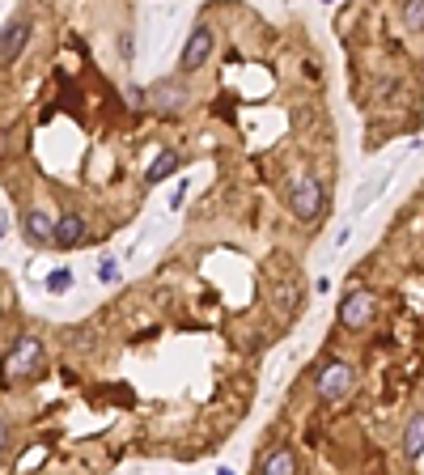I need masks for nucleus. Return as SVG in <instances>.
<instances>
[{
  "instance_id": "1",
  "label": "nucleus",
  "mask_w": 424,
  "mask_h": 475,
  "mask_svg": "<svg viewBox=\"0 0 424 475\" xmlns=\"http://www.w3.org/2000/svg\"><path fill=\"white\" fill-rule=\"evenodd\" d=\"M289 213L297 221H314L318 213H323V183L318 179H297L289 187Z\"/></svg>"
},
{
  "instance_id": "2",
  "label": "nucleus",
  "mask_w": 424,
  "mask_h": 475,
  "mask_svg": "<svg viewBox=\"0 0 424 475\" xmlns=\"http://www.w3.org/2000/svg\"><path fill=\"white\" fill-rule=\"evenodd\" d=\"M374 310H378L374 293H369V289H352V293L340 301V323H344L348 331H356V327H365L369 319H374Z\"/></svg>"
},
{
  "instance_id": "3",
  "label": "nucleus",
  "mask_w": 424,
  "mask_h": 475,
  "mask_svg": "<svg viewBox=\"0 0 424 475\" xmlns=\"http://www.w3.org/2000/svg\"><path fill=\"white\" fill-rule=\"evenodd\" d=\"M314 386H318V395H323V399H344L352 391V365H344V361L323 365L314 374Z\"/></svg>"
},
{
  "instance_id": "4",
  "label": "nucleus",
  "mask_w": 424,
  "mask_h": 475,
  "mask_svg": "<svg viewBox=\"0 0 424 475\" xmlns=\"http://www.w3.org/2000/svg\"><path fill=\"white\" fill-rule=\"evenodd\" d=\"M38 361H43V340H38V335H22L17 348L9 352L5 369H9V378H17V374H34Z\"/></svg>"
},
{
  "instance_id": "5",
  "label": "nucleus",
  "mask_w": 424,
  "mask_h": 475,
  "mask_svg": "<svg viewBox=\"0 0 424 475\" xmlns=\"http://www.w3.org/2000/svg\"><path fill=\"white\" fill-rule=\"evenodd\" d=\"M208 51H212V30H191V38H187V47H183V68H199L204 60H208Z\"/></svg>"
},
{
  "instance_id": "6",
  "label": "nucleus",
  "mask_w": 424,
  "mask_h": 475,
  "mask_svg": "<svg viewBox=\"0 0 424 475\" xmlns=\"http://www.w3.org/2000/svg\"><path fill=\"white\" fill-rule=\"evenodd\" d=\"M26 38H30V26H26V22H9V26H5V47H0V60H5V64H17Z\"/></svg>"
},
{
  "instance_id": "7",
  "label": "nucleus",
  "mask_w": 424,
  "mask_h": 475,
  "mask_svg": "<svg viewBox=\"0 0 424 475\" xmlns=\"http://www.w3.org/2000/svg\"><path fill=\"white\" fill-rule=\"evenodd\" d=\"M403 454L407 458H420L424 454V412L407 420V429H403Z\"/></svg>"
},
{
  "instance_id": "8",
  "label": "nucleus",
  "mask_w": 424,
  "mask_h": 475,
  "mask_svg": "<svg viewBox=\"0 0 424 475\" xmlns=\"http://www.w3.org/2000/svg\"><path fill=\"white\" fill-rule=\"evenodd\" d=\"M81 238H85V221H81L77 213H68V217L56 221V242H60V246H77Z\"/></svg>"
},
{
  "instance_id": "9",
  "label": "nucleus",
  "mask_w": 424,
  "mask_h": 475,
  "mask_svg": "<svg viewBox=\"0 0 424 475\" xmlns=\"http://www.w3.org/2000/svg\"><path fill=\"white\" fill-rule=\"evenodd\" d=\"M51 234H56L51 217L43 213V208H30V213H26V238H30V242H47Z\"/></svg>"
},
{
  "instance_id": "10",
  "label": "nucleus",
  "mask_w": 424,
  "mask_h": 475,
  "mask_svg": "<svg viewBox=\"0 0 424 475\" xmlns=\"http://www.w3.org/2000/svg\"><path fill=\"white\" fill-rule=\"evenodd\" d=\"M174 170H179V153H157L153 166L144 170V179H149V183H162V179H170Z\"/></svg>"
},
{
  "instance_id": "11",
  "label": "nucleus",
  "mask_w": 424,
  "mask_h": 475,
  "mask_svg": "<svg viewBox=\"0 0 424 475\" xmlns=\"http://www.w3.org/2000/svg\"><path fill=\"white\" fill-rule=\"evenodd\" d=\"M153 107L157 111H179L183 107V89L179 85H153Z\"/></svg>"
},
{
  "instance_id": "12",
  "label": "nucleus",
  "mask_w": 424,
  "mask_h": 475,
  "mask_svg": "<svg viewBox=\"0 0 424 475\" xmlns=\"http://www.w3.org/2000/svg\"><path fill=\"white\" fill-rule=\"evenodd\" d=\"M293 467H297V462H293V454H289V450H276V454H268V458L259 462V471H263V475H289Z\"/></svg>"
},
{
  "instance_id": "13",
  "label": "nucleus",
  "mask_w": 424,
  "mask_h": 475,
  "mask_svg": "<svg viewBox=\"0 0 424 475\" xmlns=\"http://www.w3.org/2000/svg\"><path fill=\"white\" fill-rule=\"evenodd\" d=\"M403 26L407 30H424V0H407L403 5Z\"/></svg>"
},
{
  "instance_id": "14",
  "label": "nucleus",
  "mask_w": 424,
  "mask_h": 475,
  "mask_svg": "<svg viewBox=\"0 0 424 475\" xmlns=\"http://www.w3.org/2000/svg\"><path fill=\"white\" fill-rule=\"evenodd\" d=\"M68 285H73V276H68V272H64V268H60V272H51V276H47V289H51V293H64V289H68Z\"/></svg>"
},
{
  "instance_id": "15",
  "label": "nucleus",
  "mask_w": 424,
  "mask_h": 475,
  "mask_svg": "<svg viewBox=\"0 0 424 475\" xmlns=\"http://www.w3.org/2000/svg\"><path fill=\"white\" fill-rule=\"evenodd\" d=\"M98 276H102V285H115V280H119L115 259H102V263H98Z\"/></svg>"
},
{
  "instance_id": "16",
  "label": "nucleus",
  "mask_w": 424,
  "mask_h": 475,
  "mask_svg": "<svg viewBox=\"0 0 424 475\" xmlns=\"http://www.w3.org/2000/svg\"><path fill=\"white\" fill-rule=\"evenodd\" d=\"M323 5H335V0H323Z\"/></svg>"
}]
</instances>
